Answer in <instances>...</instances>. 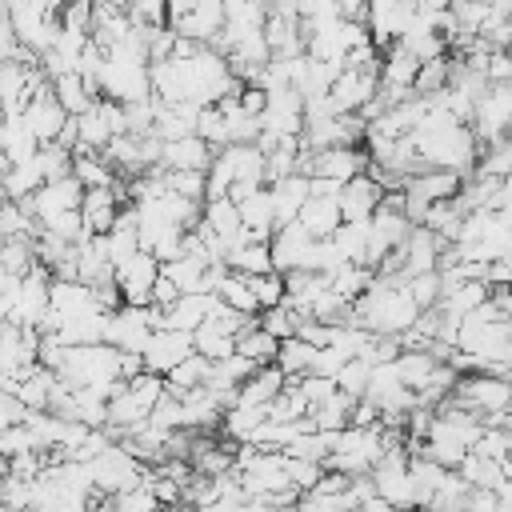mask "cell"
Segmentation results:
<instances>
[{"label":"cell","mask_w":512,"mask_h":512,"mask_svg":"<svg viewBox=\"0 0 512 512\" xmlns=\"http://www.w3.org/2000/svg\"><path fill=\"white\" fill-rule=\"evenodd\" d=\"M28 404L16 396V392H8V388H0V428H8V424H24L28 420Z\"/></svg>","instance_id":"obj_51"},{"label":"cell","mask_w":512,"mask_h":512,"mask_svg":"<svg viewBox=\"0 0 512 512\" xmlns=\"http://www.w3.org/2000/svg\"><path fill=\"white\" fill-rule=\"evenodd\" d=\"M36 260L40 256H36V240L32 236H4V244H0V268L24 276Z\"/></svg>","instance_id":"obj_39"},{"label":"cell","mask_w":512,"mask_h":512,"mask_svg":"<svg viewBox=\"0 0 512 512\" xmlns=\"http://www.w3.org/2000/svg\"><path fill=\"white\" fill-rule=\"evenodd\" d=\"M80 216H84V228H88V232H108V228L116 224V216H120V188H116V184L84 188Z\"/></svg>","instance_id":"obj_15"},{"label":"cell","mask_w":512,"mask_h":512,"mask_svg":"<svg viewBox=\"0 0 512 512\" xmlns=\"http://www.w3.org/2000/svg\"><path fill=\"white\" fill-rule=\"evenodd\" d=\"M460 184H464L460 172H452V168H432V164H424L420 172H412V176L404 180V188L420 192L428 204H432V200H452V196L460 192Z\"/></svg>","instance_id":"obj_17"},{"label":"cell","mask_w":512,"mask_h":512,"mask_svg":"<svg viewBox=\"0 0 512 512\" xmlns=\"http://www.w3.org/2000/svg\"><path fill=\"white\" fill-rule=\"evenodd\" d=\"M160 176L180 196H192V200L208 196V172H200V168H160Z\"/></svg>","instance_id":"obj_40"},{"label":"cell","mask_w":512,"mask_h":512,"mask_svg":"<svg viewBox=\"0 0 512 512\" xmlns=\"http://www.w3.org/2000/svg\"><path fill=\"white\" fill-rule=\"evenodd\" d=\"M384 200V184L372 176V172H360L352 180H344L340 188V212L344 220H368Z\"/></svg>","instance_id":"obj_12"},{"label":"cell","mask_w":512,"mask_h":512,"mask_svg":"<svg viewBox=\"0 0 512 512\" xmlns=\"http://www.w3.org/2000/svg\"><path fill=\"white\" fill-rule=\"evenodd\" d=\"M260 128L276 136H300L304 132V96L296 88H272L260 112Z\"/></svg>","instance_id":"obj_8"},{"label":"cell","mask_w":512,"mask_h":512,"mask_svg":"<svg viewBox=\"0 0 512 512\" xmlns=\"http://www.w3.org/2000/svg\"><path fill=\"white\" fill-rule=\"evenodd\" d=\"M284 468H288V480L300 492L316 488V480L324 476V460H304V456H288V452H284Z\"/></svg>","instance_id":"obj_47"},{"label":"cell","mask_w":512,"mask_h":512,"mask_svg":"<svg viewBox=\"0 0 512 512\" xmlns=\"http://www.w3.org/2000/svg\"><path fill=\"white\" fill-rule=\"evenodd\" d=\"M52 92H56V100L64 104V112H68V116H80L84 108H92V104H96V92L84 84V76H80V72H64V76H56V80H52Z\"/></svg>","instance_id":"obj_29"},{"label":"cell","mask_w":512,"mask_h":512,"mask_svg":"<svg viewBox=\"0 0 512 512\" xmlns=\"http://www.w3.org/2000/svg\"><path fill=\"white\" fill-rule=\"evenodd\" d=\"M128 16L136 28H160L168 24V0H128Z\"/></svg>","instance_id":"obj_48"},{"label":"cell","mask_w":512,"mask_h":512,"mask_svg":"<svg viewBox=\"0 0 512 512\" xmlns=\"http://www.w3.org/2000/svg\"><path fill=\"white\" fill-rule=\"evenodd\" d=\"M488 292H492V284H488V280H464V284L444 288L436 304H440L448 316H468L472 308H480V304L488 300Z\"/></svg>","instance_id":"obj_24"},{"label":"cell","mask_w":512,"mask_h":512,"mask_svg":"<svg viewBox=\"0 0 512 512\" xmlns=\"http://www.w3.org/2000/svg\"><path fill=\"white\" fill-rule=\"evenodd\" d=\"M372 480H376V492L396 504V508H416L420 496H416V480H412V464H408V444H396L388 448L376 468H372Z\"/></svg>","instance_id":"obj_5"},{"label":"cell","mask_w":512,"mask_h":512,"mask_svg":"<svg viewBox=\"0 0 512 512\" xmlns=\"http://www.w3.org/2000/svg\"><path fill=\"white\" fill-rule=\"evenodd\" d=\"M452 72H456V56H448V52L420 60V72H416V92H420V96H432V92L448 88Z\"/></svg>","instance_id":"obj_33"},{"label":"cell","mask_w":512,"mask_h":512,"mask_svg":"<svg viewBox=\"0 0 512 512\" xmlns=\"http://www.w3.org/2000/svg\"><path fill=\"white\" fill-rule=\"evenodd\" d=\"M260 328H268L276 340H288V336H296V328H300V312L288 308V304L260 308Z\"/></svg>","instance_id":"obj_42"},{"label":"cell","mask_w":512,"mask_h":512,"mask_svg":"<svg viewBox=\"0 0 512 512\" xmlns=\"http://www.w3.org/2000/svg\"><path fill=\"white\" fill-rule=\"evenodd\" d=\"M196 352V344H192V332H184V328H156L152 336H148V344H144V368H152V372H172L184 356H192Z\"/></svg>","instance_id":"obj_10"},{"label":"cell","mask_w":512,"mask_h":512,"mask_svg":"<svg viewBox=\"0 0 512 512\" xmlns=\"http://www.w3.org/2000/svg\"><path fill=\"white\" fill-rule=\"evenodd\" d=\"M200 224H204V228H212V232L232 248V240H236V236H240V228H244V220H240V204H236L232 196H212V200H204Z\"/></svg>","instance_id":"obj_19"},{"label":"cell","mask_w":512,"mask_h":512,"mask_svg":"<svg viewBox=\"0 0 512 512\" xmlns=\"http://www.w3.org/2000/svg\"><path fill=\"white\" fill-rule=\"evenodd\" d=\"M484 4H488V0H484Z\"/></svg>","instance_id":"obj_54"},{"label":"cell","mask_w":512,"mask_h":512,"mask_svg":"<svg viewBox=\"0 0 512 512\" xmlns=\"http://www.w3.org/2000/svg\"><path fill=\"white\" fill-rule=\"evenodd\" d=\"M88 468H92V484L100 492H108V496H116V492H124V488L144 480V464L124 448V440H112L100 456L88 460Z\"/></svg>","instance_id":"obj_6"},{"label":"cell","mask_w":512,"mask_h":512,"mask_svg":"<svg viewBox=\"0 0 512 512\" xmlns=\"http://www.w3.org/2000/svg\"><path fill=\"white\" fill-rule=\"evenodd\" d=\"M416 72H420V56L412 48H404L400 40H392L384 48V60H380V80L384 84H408V88H416Z\"/></svg>","instance_id":"obj_23"},{"label":"cell","mask_w":512,"mask_h":512,"mask_svg":"<svg viewBox=\"0 0 512 512\" xmlns=\"http://www.w3.org/2000/svg\"><path fill=\"white\" fill-rule=\"evenodd\" d=\"M404 288L412 292V300H416L420 308H432V304L440 300V292H444V276H440V268L412 272V276H404Z\"/></svg>","instance_id":"obj_41"},{"label":"cell","mask_w":512,"mask_h":512,"mask_svg":"<svg viewBox=\"0 0 512 512\" xmlns=\"http://www.w3.org/2000/svg\"><path fill=\"white\" fill-rule=\"evenodd\" d=\"M456 472H460L472 488H500V484H504V464H500L496 456L476 452V448L464 452V460L456 464Z\"/></svg>","instance_id":"obj_25"},{"label":"cell","mask_w":512,"mask_h":512,"mask_svg":"<svg viewBox=\"0 0 512 512\" xmlns=\"http://www.w3.org/2000/svg\"><path fill=\"white\" fill-rule=\"evenodd\" d=\"M484 76H488L492 84L512 80V48H492V52H488V64H484Z\"/></svg>","instance_id":"obj_52"},{"label":"cell","mask_w":512,"mask_h":512,"mask_svg":"<svg viewBox=\"0 0 512 512\" xmlns=\"http://www.w3.org/2000/svg\"><path fill=\"white\" fill-rule=\"evenodd\" d=\"M252 280V292H256V300H260V308H272V304H284V292H288V284H284V272H260V276H248Z\"/></svg>","instance_id":"obj_46"},{"label":"cell","mask_w":512,"mask_h":512,"mask_svg":"<svg viewBox=\"0 0 512 512\" xmlns=\"http://www.w3.org/2000/svg\"><path fill=\"white\" fill-rule=\"evenodd\" d=\"M216 148L200 136V132H188V136H176V140H164L160 148V168H200L208 172Z\"/></svg>","instance_id":"obj_13"},{"label":"cell","mask_w":512,"mask_h":512,"mask_svg":"<svg viewBox=\"0 0 512 512\" xmlns=\"http://www.w3.org/2000/svg\"><path fill=\"white\" fill-rule=\"evenodd\" d=\"M372 276H376V272H372L368 264H360V260H344V264H336V268L328 272V284H332L344 300H356V296L372 284Z\"/></svg>","instance_id":"obj_32"},{"label":"cell","mask_w":512,"mask_h":512,"mask_svg":"<svg viewBox=\"0 0 512 512\" xmlns=\"http://www.w3.org/2000/svg\"><path fill=\"white\" fill-rule=\"evenodd\" d=\"M224 264H228L232 272H244V276L272 272V244H268V240H260V236L240 240V244H232V248H228Z\"/></svg>","instance_id":"obj_22"},{"label":"cell","mask_w":512,"mask_h":512,"mask_svg":"<svg viewBox=\"0 0 512 512\" xmlns=\"http://www.w3.org/2000/svg\"><path fill=\"white\" fill-rule=\"evenodd\" d=\"M216 292H220V300H224L228 308H240V312H260V300H256L252 280H248L244 272L224 268V276L216 280Z\"/></svg>","instance_id":"obj_31"},{"label":"cell","mask_w":512,"mask_h":512,"mask_svg":"<svg viewBox=\"0 0 512 512\" xmlns=\"http://www.w3.org/2000/svg\"><path fill=\"white\" fill-rule=\"evenodd\" d=\"M72 172H76V180H80L84 188L116 184V168H112V160H108L104 152H88V148L72 152Z\"/></svg>","instance_id":"obj_27"},{"label":"cell","mask_w":512,"mask_h":512,"mask_svg":"<svg viewBox=\"0 0 512 512\" xmlns=\"http://www.w3.org/2000/svg\"><path fill=\"white\" fill-rule=\"evenodd\" d=\"M296 220H300L312 236H332V232L340 228V220H344V212H340V196H308Z\"/></svg>","instance_id":"obj_21"},{"label":"cell","mask_w":512,"mask_h":512,"mask_svg":"<svg viewBox=\"0 0 512 512\" xmlns=\"http://www.w3.org/2000/svg\"><path fill=\"white\" fill-rule=\"evenodd\" d=\"M448 396L456 404L472 408L484 424H500V416L512 408V380L496 376V372H484V368H472V372L456 376V388Z\"/></svg>","instance_id":"obj_3"},{"label":"cell","mask_w":512,"mask_h":512,"mask_svg":"<svg viewBox=\"0 0 512 512\" xmlns=\"http://www.w3.org/2000/svg\"><path fill=\"white\" fill-rule=\"evenodd\" d=\"M76 128H80V144H76L72 152H80V148H88V152H104V144L116 136L112 124H108V116H104V108H100V100L76 116Z\"/></svg>","instance_id":"obj_26"},{"label":"cell","mask_w":512,"mask_h":512,"mask_svg":"<svg viewBox=\"0 0 512 512\" xmlns=\"http://www.w3.org/2000/svg\"><path fill=\"white\" fill-rule=\"evenodd\" d=\"M36 160H40L44 180H56V176H68V172H72V148L56 144V140H52V144H40Z\"/></svg>","instance_id":"obj_45"},{"label":"cell","mask_w":512,"mask_h":512,"mask_svg":"<svg viewBox=\"0 0 512 512\" xmlns=\"http://www.w3.org/2000/svg\"><path fill=\"white\" fill-rule=\"evenodd\" d=\"M436 364H440V360H436L428 348H400V356H396V372H400V380H404L408 388H420V384L432 376Z\"/></svg>","instance_id":"obj_36"},{"label":"cell","mask_w":512,"mask_h":512,"mask_svg":"<svg viewBox=\"0 0 512 512\" xmlns=\"http://www.w3.org/2000/svg\"><path fill=\"white\" fill-rule=\"evenodd\" d=\"M236 352H244V356L256 360V364H272V360H276L280 340H276L268 328H260V312H256V324H248V328L236 336Z\"/></svg>","instance_id":"obj_30"},{"label":"cell","mask_w":512,"mask_h":512,"mask_svg":"<svg viewBox=\"0 0 512 512\" xmlns=\"http://www.w3.org/2000/svg\"><path fill=\"white\" fill-rule=\"evenodd\" d=\"M344 360H348V352H344V348L324 344V348H316V356H312V368H308V372H316V376H336V372L344 368Z\"/></svg>","instance_id":"obj_50"},{"label":"cell","mask_w":512,"mask_h":512,"mask_svg":"<svg viewBox=\"0 0 512 512\" xmlns=\"http://www.w3.org/2000/svg\"><path fill=\"white\" fill-rule=\"evenodd\" d=\"M412 140H416V152H420L424 164L452 168L460 176H472L476 172V160H480V148H484L464 120H456L448 108H440L432 100H428L424 120L412 128Z\"/></svg>","instance_id":"obj_1"},{"label":"cell","mask_w":512,"mask_h":512,"mask_svg":"<svg viewBox=\"0 0 512 512\" xmlns=\"http://www.w3.org/2000/svg\"><path fill=\"white\" fill-rule=\"evenodd\" d=\"M284 384H288V376H284V368L276 360L272 364H256V372L240 384V400L244 404H272L284 392Z\"/></svg>","instance_id":"obj_20"},{"label":"cell","mask_w":512,"mask_h":512,"mask_svg":"<svg viewBox=\"0 0 512 512\" xmlns=\"http://www.w3.org/2000/svg\"><path fill=\"white\" fill-rule=\"evenodd\" d=\"M240 204V220H244V228H252L260 240H272V232H276V204H272V188H252L244 200H236Z\"/></svg>","instance_id":"obj_18"},{"label":"cell","mask_w":512,"mask_h":512,"mask_svg":"<svg viewBox=\"0 0 512 512\" xmlns=\"http://www.w3.org/2000/svg\"><path fill=\"white\" fill-rule=\"evenodd\" d=\"M40 228H48V232H56V236H64V240H72V244L88 236L80 208H64V212H52V216H44V220H40Z\"/></svg>","instance_id":"obj_43"},{"label":"cell","mask_w":512,"mask_h":512,"mask_svg":"<svg viewBox=\"0 0 512 512\" xmlns=\"http://www.w3.org/2000/svg\"><path fill=\"white\" fill-rule=\"evenodd\" d=\"M368 220H340V228L332 232V244H336V252L344 260H360L364 264V252H368Z\"/></svg>","instance_id":"obj_35"},{"label":"cell","mask_w":512,"mask_h":512,"mask_svg":"<svg viewBox=\"0 0 512 512\" xmlns=\"http://www.w3.org/2000/svg\"><path fill=\"white\" fill-rule=\"evenodd\" d=\"M192 344H196V352H204L208 360H224L228 352H236V332L220 328L216 320H204V324L192 332Z\"/></svg>","instance_id":"obj_34"},{"label":"cell","mask_w":512,"mask_h":512,"mask_svg":"<svg viewBox=\"0 0 512 512\" xmlns=\"http://www.w3.org/2000/svg\"><path fill=\"white\" fill-rule=\"evenodd\" d=\"M176 296H180V288H176V280L160 272V276H156V284H152V304H156V308H168V304H172Z\"/></svg>","instance_id":"obj_53"},{"label":"cell","mask_w":512,"mask_h":512,"mask_svg":"<svg viewBox=\"0 0 512 512\" xmlns=\"http://www.w3.org/2000/svg\"><path fill=\"white\" fill-rule=\"evenodd\" d=\"M312 356H316V344H308L300 332L280 340V352H276V364L284 368V376H304L312 368Z\"/></svg>","instance_id":"obj_38"},{"label":"cell","mask_w":512,"mask_h":512,"mask_svg":"<svg viewBox=\"0 0 512 512\" xmlns=\"http://www.w3.org/2000/svg\"><path fill=\"white\" fill-rule=\"evenodd\" d=\"M472 132L480 144H500L504 136H512V80H500L480 92L476 112H472Z\"/></svg>","instance_id":"obj_4"},{"label":"cell","mask_w":512,"mask_h":512,"mask_svg":"<svg viewBox=\"0 0 512 512\" xmlns=\"http://www.w3.org/2000/svg\"><path fill=\"white\" fill-rule=\"evenodd\" d=\"M156 276H160V260L148 248H140L124 264H116V288H120L124 304H152Z\"/></svg>","instance_id":"obj_7"},{"label":"cell","mask_w":512,"mask_h":512,"mask_svg":"<svg viewBox=\"0 0 512 512\" xmlns=\"http://www.w3.org/2000/svg\"><path fill=\"white\" fill-rule=\"evenodd\" d=\"M56 372H60L72 388L92 384V388L116 392V388L124 384V376H120V348L108 344V340H100V344H68L64 364H60Z\"/></svg>","instance_id":"obj_2"},{"label":"cell","mask_w":512,"mask_h":512,"mask_svg":"<svg viewBox=\"0 0 512 512\" xmlns=\"http://www.w3.org/2000/svg\"><path fill=\"white\" fill-rule=\"evenodd\" d=\"M268 188H272V204H276V228L288 224V220H296L300 208H304V200L312 196V180L304 172H288V176L272 180Z\"/></svg>","instance_id":"obj_16"},{"label":"cell","mask_w":512,"mask_h":512,"mask_svg":"<svg viewBox=\"0 0 512 512\" xmlns=\"http://www.w3.org/2000/svg\"><path fill=\"white\" fill-rule=\"evenodd\" d=\"M208 376H212V360H208L204 352H192V356H184V360H180L164 380H168V392L184 396V392H192V388L208 384Z\"/></svg>","instance_id":"obj_28"},{"label":"cell","mask_w":512,"mask_h":512,"mask_svg":"<svg viewBox=\"0 0 512 512\" xmlns=\"http://www.w3.org/2000/svg\"><path fill=\"white\" fill-rule=\"evenodd\" d=\"M368 376H372V360H364V356H348V360H344V368L336 372V384L360 400V396H364V388H368Z\"/></svg>","instance_id":"obj_44"},{"label":"cell","mask_w":512,"mask_h":512,"mask_svg":"<svg viewBox=\"0 0 512 512\" xmlns=\"http://www.w3.org/2000/svg\"><path fill=\"white\" fill-rule=\"evenodd\" d=\"M440 252H444V240L428 224H412L408 236H404V276L436 268L440 264Z\"/></svg>","instance_id":"obj_14"},{"label":"cell","mask_w":512,"mask_h":512,"mask_svg":"<svg viewBox=\"0 0 512 512\" xmlns=\"http://www.w3.org/2000/svg\"><path fill=\"white\" fill-rule=\"evenodd\" d=\"M196 132L212 144V148H224L228 144V128H224V112L216 104H204L200 108V120H196Z\"/></svg>","instance_id":"obj_49"},{"label":"cell","mask_w":512,"mask_h":512,"mask_svg":"<svg viewBox=\"0 0 512 512\" xmlns=\"http://www.w3.org/2000/svg\"><path fill=\"white\" fill-rule=\"evenodd\" d=\"M268 244H272V268L276 272H292V268H304L308 264V252H312L316 236L300 220H288V224H280L272 232Z\"/></svg>","instance_id":"obj_11"},{"label":"cell","mask_w":512,"mask_h":512,"mask_svg":"<svg viewBox=\"0 0 512 512\" xmlns=\"http://www.w3.org/2000/svg\"><path fill=\"white\" fill-rule=\"evenodd\" d=\"M4 184V192H8V200H24V196H32L40 184H44V172H40V160L32 156V160H24V164H12L8 168V176L0 180Z\"/></svg>","instance_id":"obj_37"},{"label":"cell","mask_w":512,"mask_h":512,"mask_svg":"<svg viewBox=\"0 0 512 512\" xmlns=\"http://www.w3.org/2000/svg\"><path fill=\"white\" fill-rule=\"evenodd\" d=\"M368 152L360 144H328V148H316L312 152V168L308 176H332V180H352L360 172H368Z\"/></svg>","instance_id":"obj_9"}]
</instances>
